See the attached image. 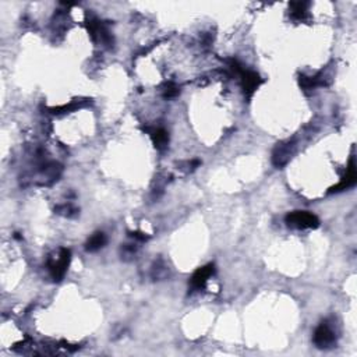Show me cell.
I'll return each mask as SVG.
<instances>
[{
    "instance_id": "6da1fadb",
    "label": "cell",
    "mask_w": 357,
    "mask_h": 357,
    "mask_svg": "<svg viewBox=\"0 0 357 357\" xmlns=\"http://www.w3.org/2000/svg\"><path fill=\"white\" fill-rule=\"evenodd\" d=\"M71 252L67 248H60L56 256L47 258V269L55 282L62 280L70 264Z\"/></svg>"
},
{
    "instance_id": "7a4b0ae2",
    "label": "cell",
    "mask_w": 357,
    "mask_h": 357,
    "mask_svg": "<svg viewBox=\"0 0 357 357\" xmlns=\"http://www.w3.org/2000/svg\"><path fill=\"white\" fill-rule=\"evenodd\" d=\"M286 223L296 229H314L320 225L318 218L307 211H294L286 215Z\"/></svg>"
},
{
    "instance_id": "3957f363",
    "label": "cell",
    "mask_w": 357,
    "mask_h": 357,
    "mask_svg": "<svg viewBox=\"0 0 357 357\" xmlns=\"http://www.w3.org/2000/svg\"><path fill=\"white\" fill-rule=\"evenodd\" d=\"M336 336L334 329L331 328V325L328 322H321L318 328L315 329L314 332V343L315 346L320 347V349H328V347H332L335 345Z\"/></svg>"
},
{
    "instance_id": "277c9868",
    "label": "cell",
    "mask_w": 357,
    "mask_h": 357,
    "mask_svg": "<svg viewBox=\"0 0 357 357\" xmlns=\"http://www.w3.org/2000/svg\"><path fill=\"white\" fill-rule=\"evenodd\" d=\"M215 273V265L214 264H208L205 267L197 269L194 275L190 279V289L191 290H201L204 289L205 285L208 282V279Z\"/></svg>"
},
{
    "instance_id": "5b68a950",
    "label": "cell",
    "mask_w": 357,
    "mask_h": 357,
    "mask_svg": "<svg viewBox=\"0 0 357 357\" xmlns=\"http://www.w3.org/2000/svg\"><path fill=\"white\" fill-rule=\"evenodd\" d=\"M294 142L293 141H286L278 144L275 149H273L272 154V162L276 168H282L286 163L289 162L290 157L293 154Z\"/></svg>"
},
{
    "instance_id": "8992f818",
    "label": "cell",
    "mask_w": 357,
    "mask_h": 357,
    "mask_svg": "<svg viewBox=\"0 0 357 357\" xmlns=\"http://www.w3.org/2000/svg\"><path fill=\"white\" fill-rule=\"evenodd\" d=\"M239 77H240V81H242V88L244 91V94H246V98L250 99L252 94L256 92V89L263 83V80L257 73L250 71V70H243Z\"/></svg>"
},
{
    "instance_id": "52a82bcc",
    "label": "cell",
    "mask_w": 357,
    "mask_h": 357,
    "mask_svg": "<svg viewBox=\"0 0 357 357\" xmlns=\"http://www.w3.org/2000/svg\"><path fill=\"white\" fill-rule=\"evenodd\" d=\"M147 132L151 136V138H152L154 145L157 147V149L163 151L165 148L168 147L169 134L165 129H162V127H152V129H147Z\"/></svg>"
},
{
    "instance_id": "ba28073f",
    "label": "cell",
    "mask_w": 357,
    "mask_h": 357,
    "mask_svg": "<svg viewBox=\"0 0 357 357\" xmlns=\"http://www.w3.org/2000/svg\"><path fill=\"white\" fill-rule=\"evenodd\" d=\"M356 166H354V159L352 158V159H350V165H349V168H347L346 174L343 176L341 183L338 184V186H335L331 191H342V190L350 189V187H353V186L356 184Z\"/></svg>"
},
{
    "instance_id": "9c48e42d",
    "label": "cell",
    "mask_w": 357,
    "mask_h": 357,
    "mask_svg": "<svg viewBox=\"0 0 357 357\" xmlns=\"http://www.w3.org/2000/svg\"><path fill=\"white\" fill-rule=\"evenodd\" d=\"M309 6H310V3H307V2L292 3V5H290V9H292L290 16H292V18L296 20V21H303V20H305L307 16H309V11H307Z\"/></svg>"
},
{
    "instance_id": "30bf717a",
    "label": "cell",
    "mask_w": 357,
    "mask_h": 357,
    "mask_svg": "<svg viewBox=\"0 0 357 357\" xmlns=\"http://www.w3.org/2000/svg\"><path fill=\"white\" fill-rule=\"evenodd\" d=\"M106 242H108V239H106L105 233L96 232V233H94L92 236L89 237L88 242L85 244V248H87V251H98L99 248L105 246Z\"/></svg>"
},
{
    "instance_id": "8fae6325",
    "label": "cell",
    "mask_w": 357,
    "mask_h": 357,
    "mask_svg": "<svg viewBox=\"0 0 357 357\" xmlns=\"http://www.w3.org/2000/svg\"><path fill=\"white\" fill-rule=\"evenodd\" d=\"M300 87L304 89V91H309V89H314L320 85H324V79L321 77V74H317V75H313V77H309V75H304L301 74L299 79Z\"/></svg>"
},
{
    "instance_id": "7c38bea8",
    "label": "cell",
    "mask_w": 357,
    "mask_h": 357,
    "mask_svg": "<svg viewBox=\"0 0 357 357\" xmlns=\"http://www.w3.org/2000/svg\"><path fill=\"white\" fill-rule=\"evenodd\" d=\"M152 278L154 279H162L168 275V268L163 265L162 261H158L152 267Z\"/></svg>"
},
{
    "instance_id": "4fadbf2b",
    "label": "cell",
    "mask_w": 357,
    "mask_h": 357,
    "mask_svg": "<svg viewBox=\"0 0 357 357\" xmlns=\"http://www.w3.org/2000/svg\"><path fill=\"white\" fill-rule=\"evenodd\" d=\"M56 211H58V214H60V215L68 216V218H71V216H75V215H77V212H79V210H77V208H74V207L71 204L59 205L58 208H56Z\"/></svg>"
},
{
    "instance_id": "5bb4252c",
    "label": "cell",
    "mask_w": 357,
    "mask_h": 357,
    "mask_svg": "<svg viewBox=\"0 0 357 357\" xmlns=\"http://www.w3.org/2000/svg\"><path fill=\"white\" fill-rule=\"evenodd\" d=\"M177 94H178V87L174 84V83H168V84L165 85V88H163V98L170 99V98L177 96Z\"/></svg>"
},
{
    "instance_id": "9a60e30c",
    "label": "cell",
    "mask_w": 357,
    "mask_h": 357,
    "mask_svg": "<svg viewBox=\"0 0 357 357\" xmlns=\"http://www.w3.org/2000/svg\"><path fill=\"white\" fill-rule=\"evenodd\" d=\"M137 251V247L134 244H124L121 247V256L124 258H132Z\"/></svg>"
},
{
    "instance_id": "2e32d148",
    "label": "cell",
    "mask_w": 357,
    "mask_h": 357,
    "mask_svg": "<svg viewBox=\"0 0 357 357\" xmlns=\"http://www.w3.org/2000/svg\"><path fill=\"white\" fill-rule=\"evenodd\" d=\"M130 237H133L137 242H147L148 239H149V236L144 235L141 232H132V233H130Z\"/></svg>"
}]
</instances>
